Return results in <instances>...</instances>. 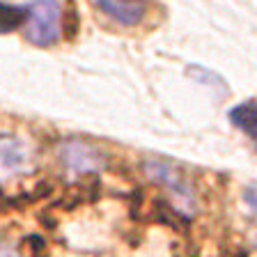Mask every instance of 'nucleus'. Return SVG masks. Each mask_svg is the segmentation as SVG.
Listing matches in <instances>:
<instances>
[{
	"mask_svg": "<svg viewBox=\"0 0 257 257\" xmlns=\"http://www.w3.org/2000/svg\"><path fill=\"white\" fill-rule=\"evenodd\" d=\"M186 76L191 80H195V83H200V85H207V87H211V90H216L220 96L230 94V87H227L225 78H220L218 74H214L211 69H204V67H200V64H188Z\"/></svg>",
	"mask_w": 257,
	"mask_h": 257,
	"instance_id": "6",
	"label": "nucleus"
},
{
	"mask_svg": "<svg viewBox=\"0 0 257 257\" xmlns=\"http://www.w3.org/2000/svg\"><path fill=\"white\" fill-rule=\"evenodd\" d=\"M62 35L67 39H74L78 35V12L74 7L62 12Z\"/></svg>",
	"mask_w": 257,
	"mask_h": 257,
	"instance_id": "9",
	"label": "nucleus"
},
{
	"mask_svg": "<svg viewBox=\"0 0 257 257\" xmlns=\"http://www.w3.org/2000/svg\"><path fill=\"white\" fill-rule=\"evenodd\" d=\"M3 257H19V255H16L10 246H5V243H3Z\"/></svg>",
	"mask_w": 257,
	"mask_h": 257,
	"instance_id": "12",
	"label": "nucleus"
},
{
	"mask_svg": "<svg viewBox=\"0 0 257 257\" xmlns=\"http://www.w3.org/2000/svg\"><path fill=\"white\" fill-rule=\"evenodd\" d=\"M62 161L71 172H96L106 166V159L99 150H94L92 145L83 143V140H67L62 145Z\"/></svg>",
	"mask_w": 257,
	"mask_h": 257,
	"instance_id": "2",
	"label": "nucleus"
},
{
	"mask_svg": "<svg viewBox=\"0 0 257 257\" xmlns=\"http://www.w3.org/2000/svg\"><path fill=\"white\" fill-rule=\"evenodd\" d=\"M243 200L252 207V211L257 214V184H250V186L243 191Z\"/></svg>",
	"mask_w": 257,
	"mask_h": 257,
	"instance_id": "11",
	"label": "nucleus"
},
{
	"mask_svg": "<svg viewBox=\"0 0 257 257\" xmlns=\"http://www.w3.org/2000/svg\"><path fill=\"white\" fill-rule=\"evenodd\" d=\"M30 19L26 26V39L35 46H51L62 35V10L55 0L28 3Z\"/></svg>",
	"mask_w": 257,
	"mask_h": 257,
	"instance_id": "1",
	"label": "nucleus"
},
{
	"mask_svg": "<svg viewBox=\"0 0 257 257\" xmlns=\"http://www.w3.org/2000/svg\"><path fill=\"white\" fill-rule=\"evenodd\" d=\"M0 19H3V26L0 30L3 32H14L16 28L26 23L30 19V10L26 7H16V5H10V3H3L0 5Z\"/></svg>",
	"mask_w": 257,
	"mask_h": 257,
	"instance_id": "7",
	"label": "nucleus"
},
{
	"mask_svg": "<svg viewBox=\"0 0 257 257\" xmlns=\"http://www.w3.org/2000/svg\"><path fill=\"white\" fill-rule=\"evenodd\" d=\"M26 246L30 248V255L32 257H48L42 236H28V239H26Z\"/></svg>",
	"mask_w": 257,
	"mask_h": 257,
	"instance_id": "10",
	"label": "nucleus"
},
{
	"mask_svg": "<svg viewBox=\"0 0 257 257\" xmlns=\"http://www.w3.org/2000/svg\"><path fill=\"white\" fill-rule=\"evenodd\" d=\"M96 10L103 12L108 19L122 23V26H136L147 14V3H124V0H99L94 3Z\"/></svg>",
	"mask_w": 257,
	"mask_h": 257,
	"instance_id": "3",
	"label": "nucleus"
},
{
	"mask_svg": "<svg viewBox=\"0 0 257 257\" xmlns=\"http://www.w3.org/2000/svg\"><path fill=\"white\" fill-rule=\"evenodd\" d=\"M145 172L152 177V179H156V182L166 184V186L172 188V193H175L177 198L186 200V202L193 204V193L191 188L186 186V184L182 182V177L177 175V170H172L168 163H163V161H145Z\"/></svg>",
	"mask_w": 257,
	"mask_h": 257,
	"instance_id": "4",
	"label": "nucleus"
},
{
	"mask_svg": "<svg viewBox=\"0 0 257 257\" xmlns=\"http://www.w3.org/2000/svg\"><path fill=\"white\" fill-rule=\"evenodd\" d=\"M230 122L234 124L239 131L248 136V138L257 140V99H248V101H241L227 112Z\"/></svg>",
	"mask_w": 257,
	"mask_h": 257,
	"instance_id": "5",
	"label": "nucleus"
},
{
	"mask_svg": "<svg viewBox=\"0 0 257 257\" xmlns=\"http://www.w3.org/2000/svg\"><path fill=\"white\" fill-rule=\"evenodd\" d=\"M26 161V152H23L21 143L10 136H3V168L14 170Z\"/></svg>",
	"mask_w": 257,
	"mask_h": 257,
	"instance_id": "8",
	"label": "nucleus"
}]
</instances>
